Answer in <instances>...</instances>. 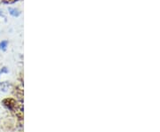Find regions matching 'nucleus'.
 Wrapping results in <instances>:
<instances>
[{"label": "nucleus", "instance_id": "3", "mask_svg": "<svg viewBox=\"0 0 160 132\" xmlns=\"http://www.w3.org/2000/svg\"><path fill=\"white\" fill-rule=\"evenodd\" d=\"M6 46H7V42H6V41H3V42L0 44V49L5 50L6 48Z\"/></svg>", "mask_w": 160, "mask_h": 132}, {"label": "nucleus", "instance_id": "1", "mask_svg": "<svg viewBox=\"0 0 160 132\" xmlns=\"http://www.w3.org/2000/svg\"><path fill=\"white\" fill-rule=\"evenodd\" d=\"M3 105L6 106L7 109L11 110V111H13L16 105H17V101L12 99V98H6L3 100Z\"/></svg>", "mask_w": 160, "mask_h": 132}, {"label": "nucleus", "instance_id": "4", "mask_svg": "<svg viewBox=\"0 0 160 132\" xmlns=\"http://www.w3.org/2000/svg\"><path fill=\"white\" fill-rule=\"evenodd\" d=\"M18 0H3V2L5 3V4H12V3H14V2H16Z\"/></svg>", "mask_w": 160, "mask_h": 132}, {"label": "nucleus", "instance_id": "2", "mask_svg": "<svg viewBox=\"0 0 160 132\" xmlns=\"http://www.w3.org/2000/svg\"><path fill=\"white\" fill-rule=\"evenodd\" d=\"M9 12H10V13L12 16H18L20 14V12L18 11L17 9H14V8H10Z\"/></svg>", "mask_w": 160, "mask_h": 132}, {"label": "nucleus", "instance_id": "5", "mask_svg": "<svg viewBox=\"0 0 160 132\" xmlns=\"http://www.w3.org/2000/svg\"><path fill=\"white\" fill-rule=\"evenodd\" d=\"M2 72H5V73H6V68H4V70H3V71H2Z\"/></svg>", "mask_w": 160, "mask_h": 132}]
</instances>
